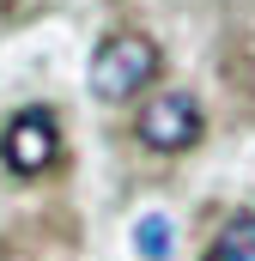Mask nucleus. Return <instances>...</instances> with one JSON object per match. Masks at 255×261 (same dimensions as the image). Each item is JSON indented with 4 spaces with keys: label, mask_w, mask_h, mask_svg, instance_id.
<instances>
[{
    "label": "nucleus",
    "mask_w": 255,
    "mask_h": 261,
    "mask_svg": "<svg viewBox=\"0 0 255 261\" xmlns=\"http://www.w3.org/2000/svg\"><path fill=\"white\" fill-rule=\"evenodd\" d=\"M152 79H158V43H152V37H140V31H116V37L97 43V55H91V91H97L104 103H128V97H140Z\"/></svg>",
    "instance_id": "obj_1"
},
{
    "label": "nucleus",
    "mask_w": 255,
    "mask_h": 261,
    "mask_svg": "<svg viewBox=\"0 0 255 261\" xmlns=\"http://www.w3.org/2000/svg\"><path fill=\"white\" fill-rule=\"evenodd\" d=\"M207 128V116H200V103H194L189 91H158L140 116H134V134L152 146V152H189L194 140Z\"/></svg>",
    "instance_id": "obj_2"
},
{
    "label": "nucleus",
    "mask_w": 255,
    "mask_h": 261,
    "mask_svg": "<svg viewBox=\"0 0 255 261\" xmlns=\"http://www.w3.org/2000/svg\"><path fill=\"white\" fill-rule=\"evenodd\" d=\"M0 158H6L18 176H37V170H49V164L61 158L55 116H49V110H24V116H12V122H6V134H0Z\"/></svg>",
    "instance_id": "obj_3"
},
{
    "label": "nucleus",
    "mask_w": 255,
    "mask_h": 261,
    "mask_svg": "<svg viewBox=\"0 0 255 261\" xmlns=\"http://www.w3.org/2000/svg\"><path fill=\"white\" fill-rule=\"evenodd\" d=\"M207 261H255V213H237V219L213 237Z\"/></svg>",
    "instance_id": "obj_4"
},
{
    "label": "nucleus",
    "mask_w": 255,
    "mask_h": 261,
    "mask_svg": "<svg viewBox=\"0 0 255 261\" xmlns=\"http://www.w3.org/2000/svg\"><path fill=\"white\" fill-rule=\"evenodd\" d=\"M134 243H140L146 261H164L170 255V219H164V213H146V219L134 225Z\"/></svg>",
    "instance_id": "obj_5"
}]
</instances>
